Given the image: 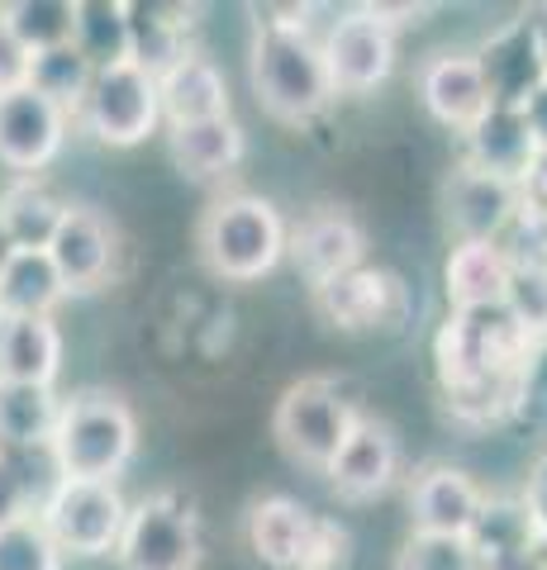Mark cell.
<instances>
[{
  "label": "cell",
  "instance_id": "21",
  "mask_svg": "<svg viewBox=\"0 0 547 570\" xmlns=\"http://www.w3.org/2000/svg\"><path fill=\"white\" fill-rule=\"evenodd\" d=\"M167 142H172V163L182 167L196 181H215V176H228L243 153H248V134L234 115L219 119H196V124H167Z\"/></svg>",
  "mask_w": 547,
  "mask_h": 570
},
{
  "label": "cell",
  "instance_id": "43",
  "mask_svg": "<svg viewBox=\"0 0 547 570\" xmlns=\"http://www.w3.org/2000/svg\"><path fill=\"white\" fill-rule=\"evenodd\" d=\"M524 20H528V29H534V48H538V62H543V81H547V6L528 10Z\"/></svg>",
  "mask_w": 547,
  "mask_h": 570
},
{
  "label": "cell",
  "instance_id": "1",
  "mask_svg": "<svg viewBox=\"0 0 547 570\" xmlns=\"http://www.w3.org/2000/svg\"><path fill=\"white\" fill-rule=\"evenodd\" d=\"M534 356L528 337L505 305L452 309L438 333L443 390L467 419H500L524 404V366Z\"/></svg>",
  "mask_w": 547,
  "mask_h": 570
},
{
  "label": "cell",
  "instance_id": "18",
  "mask_svg": "<svg viewBox=\"0 0 547 570\" xmlns=\"http://www.w3.org/2000/svg\"><path fill=\"white\" fill-rule=\"evenodd\" d=\"M395 471H400L395 433L377 419H358V428H352L339 456H333L329 480L343 499H377L381 490H391Z\"/></svg>",
  "mask_w": 547,
  "mask_h": 570
},
{
  "label": "cell",
  "instance_id": "36",
  "mask_svg": "<svg viewBox=\"0 0 547 570\" xmlns=\"http://www.w3.org/2000/svg\"><path fill=\"white\" fill-rule=\"evenodd\" d=\"M33 509H39V494H33V480L25 475L20 456L0 452V528L33 519Z\"/></svg>",
  "mask_w": 547,
  "mask_h": 570
},
{
  "label": "cell",
  "instance_id": "3",
  "mask_svg": "<svg viewBox=\"0 0 547 570\" xmlns=\"http://www.w3.org/2000/svg\"><path fill=\"white\" fill-rule=\"evenodd\" d=\"M138 452V419L125 400L105 395V390H86V395L62 400L58 428L48 442V461L58 480H105L115 485V475Z\"/></svg>",
  "mask_w": 547,
  "mask_h": 570
},
{
  "label": "cell",
  "instance_id": "7",
  "mask_svg": "<svg viewBox=\"0 0 547 570\" xmlns=\"http://www.w3.org/2000/svg\"><path fill=\"white\" fill-rule=\"evenodd\" d=\"M358 409L343 400V390L333 381H300L291 385L286 395L276 400V414H272V428L281 438L300 466H314V471H329L339 448L348 442V433L358 428Z\"/></svg>",
  "mask_w": 547,
  "mask_h": 570
},
{
  "label": "cell",
  "instance_id": "26",
  "mask_svg": "<svg viewBox=\"0 0 547 570\" xmlns=\"http://www.w3.org/2000/svg\"><path fill=\"white\" fill-rule=\"evenodd\" d=\"M509 253L500 243H457L443 266V285H448V305L452 309H481V305H500L505 285H509Z\"/></svg>",
  "mask_w": 547,
  "mask_h": 570
},
{
  "label": "cell",
  "instance_id": "28",
  "mask_svg": "<svg viewBox=\"0 0 547 570\" xmlns=\"http://www.w3.org/2000/svg\"><path fill=\"white\" fill-rule=\"evenodd\" d=\"M67 299L48 253H14L0 266V318H52Z\"/></svg>",
  "mask_w": 547,
  "mask_h": 570
},
{
  "label": "cell",
  "instance_id": "35",
  "mask_svg": "<svg viewBox=\"0 0 547 570\" xmlns=\"http://www.w3.org/2000/svg\"><path fill=\"white\" fill-rule=\"evenodd\" d=\"M400 570H486V566L467 538H429V532H414L400 557Z\"/></svg>",
  "mask_w": 547,
  "mask_h": 570
},
{
  "label": "cell",
  "instance_id": "27",
  "mask_svg": "<svg viewBox=\"0 0 547 570\" xmlns=\"http://www.w3.org/2000/svg\"><path fill=\"white\" fill-rule=\"evenodd\" d=\"M196 6H129V39H134V62L148 71V77H163V71L186 58V33L196 29Z\"/></svg>",
  "mask_w": 547,
  "mask_h": 570
},
{
  "label": "cell",
  "instance_id": "4",
  "mask_svg": "<svg viewBox=\"0 0 547 570\" xmlns=\"http://www.w3.org/2000/svg\"><path fill=\"white\" fill-rule=\"evenodd\" d=\"M201 257L224 281H262L286 257V224L262 195H219L201 219Z\"/></svg>",
  "mask_w": 547,
  "mask_h": 570
},
{
  "label": "cell",
  "instance_id": "22",
  "mask_svg": "<svg viewBox=\"0 0 547 570\" xmlns=\"http://www.w3.org/2000/svg\"><path fill=\"white\" fill-rule=\"evenodd\" d=\"M471 551L481 557L486 570H524L528 557H534V542H538V528L528 519L524 499H505V494H486L481 513L467 532Z\"/></svg>",
  "mask_w": 547,
  "mask_h": 570
},
{
  "label": "cell",
  "instance_id": "34",
  "mask_svg": "<svg viewBox=\"0 0 547 570\" xmlns=\"http://www.w3.org/2000/svg\"><path fill=\"white\" fill-rule=\"evenodd\" d=\"M0 570H62V551L39 528V519H20L0 528Z\"/></svg>",
  "mask_w": 547,
  "mask_h": 570
},
{
  "label": "cell",
  "instance_id": "10",
  "mask_svg": "<svg viewBox=\"0 0 547 570\" xmlns=\"http://www.w3.org/2000/svg\"><path fill=\"white\" fill-rule=\"evenodd\" d=\"M67 129H72V115H62L39 91L29 86L0 91V167L6 171L33 181V171H43L62 153Z\"/></svg>",
  "mask_w": 547,
  "mask_h": 570
},
{
  "label": "cell",
  "instance_id": "40",
  "mask_svg": "<svg viewBox=\"0 0 547 570\" xmlns=\"http://www.w3.org/2000/svg\"><path fill=\"white\" fill-rule=\"evenodd\" d=\"M524 404H543L547 409V337L534 343V356H528V366H524Z\"/></svg>",
  "mask_w": 547,
  "mask_h": 570
},
{
  "label": "cell",
  "instance_id": "41",
  "mask_svg": "<svg viewBox=\"0 0 547 570\" xmlns=\"http://www.w3.org/2000/svg\"><path fill=\"white\" fill-rule=\"evenodd\" d=\"M519 205L547 214V153H538V163L528 167V176L519 181Z\"/></svg>",
  "mask_w": 547,
  "mask_h": 570
},
{
  "label": "cell",
  "instance_id": "42",
  "mask_svg": "<svg viewBox=\"0 0 547 570\" xmlns=\"http://www.w3.org/2000/svg\"><path fill=\"white\" fill-rule=\"evenodd\" d=\"M524 119H528V134H534L538 153H547V81L524 100Z\"/></svg>",
  "mask_w": 547,
  "mask_h": 570
},
{
  "label": "cell",
  "instance_id": "46",
  "mask_svg": "<svg viewBox=\"0 0 547 570\" xmlns=\"http://www.w3.org/2000/svg\"><path fill=\"white\" fill-rule=\"evenodd\" d=\"M10 253H14V243L6 238V228H0V266H6V257H10Z\"/></svg>",
  "mask_w": 547,
  "mask_h": 570
},
{
  "label": "cell",
  "instance_id": "30",
  "mask_svg": "<svg viewBox=\"0 0 547 570\" xmlns=\"http://www.w3.org/2000/svg\"><path fill=\"white\" fill-rule=\"evenodd\" d=\"M62 214H67V205L58 195L25 176V181L6 195V205H0V228H6V238L20 247V253H43L52 234H58Z\"/></svg>",
  "mask_w": 547,
  "mask_h": 570
},
{
  "label": "cell",
  "instance_id": "11",
  "mask_svg": "<svg viewBox=\"0 0 547 570\" xmlns=\"http://www.w3.org/2000/svg\"><path fill=\"white\" fill-rule=\"evenodd\" d=\"M314 299L343 333H391L410 318V291L385 266H352L348 276L320 285Z\"/></svg>",
  "mask_w": 547,
  "mask_h": 570
},
{
  "label": "cell",
  "instance_id": "14",
  "mask_svg": "<svg viewBox=\"0 0 547 570\" xmlns=\"http://www.w3.org/2000/svg\"><path fill=\"white\" fill-rule=\"evenodd\" d=\"M419 100L438 124L452 134H467L476 119L490 110V91L481 77L476 52H438L419 67Z\"/></svg>",
  "mask_w": 547,
  "mask_h": 570
},
{
  "label": "cell",
  "instance_id": "44",
  "mask_svg": "<svg viewBox=\"0 0 547 570\" xmlns=\"http://www.w3.org/2000/svg\"><path fill=\"white\" fill-rule=\"evenodd\" d=\"M20 181H25V176H14V171L0 167V205H6V195H10L14 186H20Z\"/></svg>",
  "mask_w": 547,
  "mask_h": 570
},
{
  "label": "cell",
  "instance_id": "37",
  "mask_svg": "<svg viewBox=\"0 0 547 570\" xmlns=\"http://www.w3.org/2000/svg\"><path fill=\"white\" fill-rule=\"evenodd\" d=\"M343 566H348V532L339 523L314 519L310 547H305V557H300L295 570H343Z\"/></svg>",
  "mask_w": 547,
  "mask_h": 570
},
{
  "label": "cell",
  "instance_id": "31",
  "mask_svg": "<svg viewBox=\"0 0 547 570\" xmlns=\"http://www.w3.org/2000/svg\"><path fill=\"white\" fill-rule=\"evenodd\" d=\"M91 77H96V67L86 62L72 43H62V48L33 52V58H29V81H25V86H29V91H39L43 100H52L62 115L77 119L86 91H91Z\"/></svg>",
  "mask_w": 547,
  "mask_h": 570
},
{
  "label": "cell",
  "instance_id": "5",
  "mask_svg": "<svg viewBox=\"0 0 547 570\" xmlns=\"http://www.w3.org/2000/svg\"><path fill=\"white\" fill-rule=\"evenodd\" d=\"M39 528L52 538V547L67 557H110L119 547V532H125L129 504L119 485H105V480H52L43 490L39 509H33Z\"/></svg>",
  "mask_w": 547,
  "mask_h": 570
},
{
  "label": "cell",
  "instance_id": "6",
  "mask_svg": "<svg viewBox=\"0 0 547 570\" xmlns=\"http://www.w3.org/2000/svg\"><path fill=\"white\" fill-rule=\"evenodd\" d=\"M115 561H119V570H196L201 566L196 504L172 490L129 504Z\"/></svg>",
  "mask_w": 547,
  "mask_h": 570
},
{
  "label": "cell",
  "instance_id": "24",
  "mask_svg": "<svg viewBox=\"0 0 547 570\" xmlns=\"http://www.w3.org/2000/svg\"><path fill=\"white\" fill-rule=\"evenodd\" d=\"M58 409L62 400L52 395V385L0 381V452L6 456L48 452L52 428H58Z\"/></svg>",
  "mask_w": 547,
  "mask_h": 570
},
{
  "label": "cell",
  "instance_id": "29",
  "mask_svg": "<svg viewBox=\"0 0 547 570\" xmlns=\"http://www.w3.org/2000/svg\"><path fill=\"white\" fill-rule=\"evenodd\" d=\"M72 48L81 52L96 71L134 62V39H129V6H110V0H77V29Z\"/></svg>",
  "mask_w": 547,
  "mask_h": 570
},
{
  "label": "cell",
  "instance_id": "45",
  "mask_svg": "<svg viewBox=\"0 0 547 570\" xmlns=\"http://www.w3.org/2000/svg\"><path fill=\"white\" fill-rule=\"evenodd\" d=\"M528 566H534V570H547V538L534 542V557H528Z\"/></svg>",
  "mask_w": 547,
  "mask_h": 570
},
{
  "label": "cell",
  "instance_id": "17",
  "mask_svg": "<svg viewBox=\"0 0 547 570\" xmlns=\"http://www.w3.org/2000/svg\"><path fill=\"white\" fill-rule=\"evenodd\" d=\"M481 504L486 490L457 466H429L410 490L414 532H429V538H467Z\"/></svg>",
  "mask_w": 547,
  "mask_h": 570
},
{
  "label": "cell",
  "instance_id": "13",
  "mask_svg": "<svg viewBox=\"0 0 547 570\" xmlns=\"http://www.w3.org/2000/svg\"><path fill=\"white\" fill-rule=\"evenodd\" d=\"M443 200H448V224L457 243H500L519 214V186L462 163L452 171Z\"/></svg>",
  "mask_w": 547,
  "mask_h": 570
},
{
  "label": "cell",
  "instance_id": "2",
  "mask_svg": "<svg viewBox=\"0 0 547 570\" xmlns=\"http://www.w3.org/2000/svg\"><path fill=\"white\" fill-rule=\"evenodd\" d=\"M253 91L281 124H310L333 105V77L305 20H262L253 33Z\"/></svg>",
  "mask_w": 547,
  "mask_h": 570
},
{
  "label": "cell",
  "instance_id": "38",
  "mask_svg": "<svg viewBox=\"0 0 547 570\" xmlns=\"http://www.w3.org/2000/svg\"><path fill=\"white\" fill-rule=\"evenodd\" d=\"M25 81H29V48L0 20V91H14V86H25Z\"/></svg>",
  "mask_w": 547,
  "mask_h": 570
},
{
  "label": "cell",
  "instance_id": "12",
  "mask_svg": "<svg viewBox=\"0 0 547 570\" xmlns=\"http://www.w3.org/2000/svg\"><path fill=\"white\" fill-rule=\"evenodd\" d=\"M52 272H58L62 291L67 295H81V291H96L110 276V262H115V228L100 219L96 209L86 205H67L58 234L43 247Z\"/></svg>",
  "mask_w": 547,
  "mask_h": 570
},
{
  "label": "cell",
  "instance_id": "23",
  "mask_svg": "<svg viewBox=\"0 0 547 570\" xmlns=\"http://www.w3.org/2000/svg\"><path fill=\"white\" fill-rule=\"evenodd\" d=\"M62 371V333L52 318H0V381L52 385Z\"/></svg>",
  "mask_w": 547,
  "mask_h": 570
},
{
  "label": "cell",
  "instance_id": "15",
  "mask_svg": "<svg viewBox=\"0 0 547 570\" xmlns=\"http://www.w3.org/2000/svg\"><path fill=\"white\" fill-rule=\"evenodd\" d=\"M362 228L352 224L343 209H314L310 219H300L295 234H286V253L295 257V272L305 276L314 291L329 281L348 276L352 266H362Z\"/></svg>",
  "mask_w": 547,
  "mask_h": 570
},
{
  "label": "cell",
  "instance_id": "20",
  "mask_svg": "<svg viewBox=\"0 0 547 570\" xmlns=\"http://www.w3.org/2000/svg\"><path fill=\"white\" fill-rule=\"evenodd\" d=\"M157 105H163V124H196V119H219L228 110V81L224 71L191 48L176 58L163 77H157Z\"/></svg>",
  "mask_w": 547,
  "mask_h": 570
},
{
  "label": "cell",
  "instance_id": "16",
  "mask_svg": "<svg viewBox=\"0 0 547 570\" xmlns=\"http://www.w3.org/2000/svg\"><path fill=\"white\" fill-rule=\"evenodd\" d=\"M462 163L486 171V176H500L509 186H519L528 176V167L538 163V142L528 134L524 110H515V105H490V110L462 134Z\"/></svg>",
  "mask_w": 547,
  "mask_h": 570
},
{
  "label": "cell",
  "instance_id": "39",
  "mask_svg": "<svg viewBox=\"0 0 547 570\" xmlns=\"http://www.w3.org/2000/svg\"><path fill=\"white\" fill-rule=\"evenodd\" d=\"M524 509H528V519H534L538 528V538H547V452L534 461V471H528V485H524Z\"/></svg>",
  "mask_w": 547,
  "mask_h": 570
},
{
  "label": "cell",
  "instance_id": "19",
  "mask_svg": "<svg viewBox=\"0 0 547 570\" xmlns=\"http://www.w3.org/2000/svg\"><path fill=\"white\" fill-rule=\"evenodd\" d=\"M476 62H481L490 105H515V110H524V100L543 86V62H538L528 20H509L505 29L490 33V39L476 48Z\"/></svg>",
  "mask_w": 547,
  "mask_h": 570
},
{
  "label": "cell",
  "instance_id": "8",
  "mask_svg": "<svg viewBox=\"0 0 547 570\" xmlns=\"http://www.w3.org/2000/svg\"><path fill=\"white\" fill-rule=\"evenodd\" d=\"M77 124L105 148H134L163 124V105H157V77H148L138 62L105 67L91 77Z\"/></svg>",
  "mask_w": 547,
  "mask_h": 570
},
{
  "label": "cell",
  "instance_id": "32",
  "mask_svg": "<svg viewBox=\"0 0 547 570\" xmlns=\"http://www.w3.org/2000/svg\"><path fill=\"white\" fill-rule=\"evenodd\" d=\"M0 20L10 24V33L29 48V58H33V52L72 43L77 0H14V6H0Z\"/></svg>",
  "mask_w": 547,
  "mask_h": 570
},
{
  "label": "cell",
  "instance_id": "25",
  "mask_svg": "<svg viewBox=\"0 0 547 570\" xmlns=\"http://www.w3.org/2000/svg\"><path fill=\"white\" fill-rule=\"evenodd\" d=\"M314 513L286 494H267L248 509V542L272 570H295L310 547Z\"/></svg>",
  "mask_w": 547,
  "mask_h": 570
},
{
  "label": "cell",
  "instance_id": "9",
  "mask_svg": "<svg viewBox=\"0 0 547 570\" xmlns=\"http://www.w3.org/2000/svg\"><path fill=\"white\" fill-rule=\"evenodd\" d=\"M333 91L343 96H367L391 77L395 67V24L385 20V10H348L333 20V29L320 39Z\"/></svg>",
  "mask_w": 547,
  "mask_h": 570
},
{
  "label": "cell",
  "instance_id": "33",
  "mask_svg": "<svg viewBox=\"0 0 547 570\" xmlns=\"http://www.w3.org/2000/svg\"><path fill=\"white\" fill-rule=\"evenodd\" d=\"M500 305L515 314V324L543 343L547 337V262H515Z\"/></svg>",
  "mask_w": 547,
  "mask_h": 570
}]
</instances>
